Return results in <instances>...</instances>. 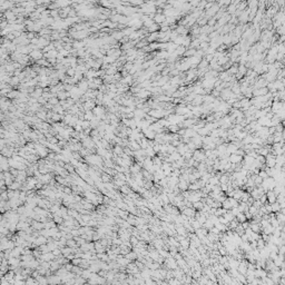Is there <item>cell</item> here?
I'll use <instances>...</instances> for the list:
<instances>
[{"label": "cell", "instance_id": "obj_4", "mask_svg": "<svg viewBox=\"0 0 285 285\" xmlns=\"http://www.w3.org/2000/svg\"><path fill=\"white\" fill-rule=\"evenodd\" d=\"M223 216H224V218H225V219H226V221H227L228 223L231 222V221H233V219L235 218V216H234V215L232 214V212H231V209H228V211H227V212L225 213V214H224Z\"/></svg>", "mask_w": 285, "mask_h": 285}, {"label": "cell", "instance_id": "obj_3", "mask_svg": "<svg viewBox=\"0 0 285 285\" xmlns=\"http://www.w3.org/2000/svg\"><path fill=\"white\" fill-rule=\"evenodd\" d=\"M266 197H267V203H274V202H276V195L274 194V192L273 190H267L266 192Z\"/></svg>", "mask_w": 285, "mask_h": 285}, {"label": "cell", "instance_id": "obj_1", "mask_svg": "<svg viewBox=\"0 0 285 285\" xmlns=\"http://www.w3.org/2000/svg\"><path fill=\"white\" fill-rule=\"evenodd\" d=\"M227 159H228V162H231L232 164H240L242 160H243V156L237 154H231Z\"/></svg>", "mask_w": 285, "mask_h": 285}, {"label": "cell", "instance_id": "obj_2", "mask_svg": "<svg viewBox=\"0 0 285 285\" xmlns=\"http://www.w3.org/2000/svg\"><path fill=\"white\" fill-rule=\"evenodd\" d=\"M195 208H192V207H186L184 208L183 209V214L186 216V217H188V218H192V217H194L195 216Z\"/></svg>", "mask_w": 285, "mask_h": 285}]
</instances>
